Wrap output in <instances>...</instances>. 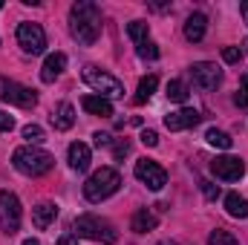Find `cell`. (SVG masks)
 I'll return each instance as SVG.
<instances>
[{"instance_id":"33","label":"cell","mask_w":248,"mask_h":245,"mask_svg":"<svg viewBox=\"0 0 248 245\" xmlns=\"http://www.w3.org/2000/svg\"><path fill=\"white\" fill-rule=\"evenodd\" d=\"M93 138H95V147H110V144H113V138H110V133H95Z\"/></svg>"},{"instance_id":"11","label":"cell","mask_w":248,"mask_h":245,"mask_svg":"<svg viewBox=\"0 0 248 245\" xmlns=\"http://www.w3.org/2000/svg\"><path fill=\"white\" fill-rule=\"evenodd\" d=\"M211 170H214L217 179L237 182V179L246 173V165H243V159H237V156H217V159L211 162Z\"/></svg>"},{"instance_id":"32","label":"cell","mask_w":248,"mask_h":245,"mask_svg":"<svg viewBox=\"0 0 248 245\" xmlns=\"http://www.w3.org/2000/svg\"><path fill=\"white\" fill-rule=\"evenodd\" d=\"M12 127H15V119H12L9 113H3V110H0V133H9Z\"/></svg>"},{"instance_id":"1","label":"cell","mask_w":248,"mask_h":245,"mask_svg":"<svg viewBox=\"0 0 248 245\" xmlns=\"http://www.w3.org/2000/svg\"><path fill=\"white\" fill-rule=\"evenodd\" d=\"M69 32L78 44L93 46L101 35V12L93 0H78L69 9Z\"/></svg>"},{"instance_id":"27","label":"cell","mask_w":248,"mask_h":245,"mask_svg":"<svg viewBox=\"0 0 248 245\" xmlns=\"http://www.w3.org/2000/svg\"><path fill=\"white\" fill-rule=\"evenodd\" d=\"M23 138H29L32 144H41V141H44V127H38V124H26V127H23Z\"/></svg>"},{"instance_id":"18","label":"cell","mask_w":248,"mask_h":245,"mask_svg":"<svg viewBox=\"0 0 248 245\" xmlns=\"http://www.w3.org/2000/svg\"><path fill=\"white\" fill-rule=\"evenodd\" d=\"M52 124H55V130H69L72 124H75V107L72 104H58L55 107V113H52Z\"/></svg>"},{"instance_id":"7","label":"cell","mask_w":248,"mask_h":245,"mask_svg":"<svg viewBox=\"0 0 248 245\" xmlns=\"http://www.w3.org/2000/svg\"><path fill=\"white\" fill-rule=\"evenodd\" d=\"M17 44L26 55H41L46 49V35L41 23H20L17 26Z\"/></svg>"},{"instance_id":"34","label":"cell","mask_w":248,"mask_h":245,"mask_svg":"<svg viewBox=\"0 0 248 245\" xmlns=\"http://www.w3.org/2000/svg\"><path fill=\"white\" fill-rule=\"evenodd\" d=\"M127 153H130V144H127V141H119V144L113 147V156H116V159H124Z\"/></svg>"},{"instance_id":"23","label":"cell","mask_w":248,"mask_h":245,"mask_svg":"<svg viewBox=\"0 0 248 245\" xmlns=\"http://www.w3.org/2000/svg\"><path fill=\"white\" fill-rule=\"evenodd\" d=\"M208 245H240V240H237L231 231H225V228H217V231H211Z\"/></svg>"},{"instance_id":"2","label":"cell","mask_w":248,"mask_h":245,"mask_svg":"<svg viewBox=\"0 0 248 245\" xmlns=\"http://www.w3.org/2000/svg\"><path fill=\"white\" fill-rule=\"evenodd\" d=\"M12 165H15L20 173H26V176H44V173L52 170L55 159H52L46 150L26 144V147H17V150L12 153Z\"/></svg>"},{"instance_id":"14","label":"cell","mask_w":248,"mask_h":245,"mask_svg":"<svg viewBox=\"0 0 248 245\" xmlns=\"http://www.w3.org/2000/svg\"><path fill=\"white\" fill-rule=\"evenodd\" d=\"M55 216H58V205H52V202H41V205L32 208V222H35V228H41V231H46V228L55 222Z\"/></svg>"},{"instance_id":"25","label":"cell","mask_w":248,"mask_h":245,"mask_svg":"<svg viewBox=\"0 0 248 245\" xmlns=\"http://www.w3.org/2000/svg\"><path fill=\"white\" fill-rule=\"evenodd\" d=\"M168 98L170 101H176V104H182L187 98V87L182 81H168Z\"/></svg>"},{"instance_id":"40","label":"cell","mask_w":248,"mask_h":245,"mask_svg":"<svg viewBox=\"0 0 248 245\" xmlns=\"http://www.w3.org/2000/svg\"><path fill=\"white\" fill-rule=\"evenodd\" d=\"M0 9H3V3H0Z\"/></svg>"},{"instance_id":"12","label":"cell","mask_w":248,"mask_h":245,"mask_svg":"<svg viewBox=\"0 0 248 245\" xmlns=\"http://www.w3.org/2000/svg\"><path fill=\"white\" fill-rule=\"evenodd\" d=\"M202 122V116L196 113V110H176V113H170V116H165V127L170 130V133H179V130H190V127H196V124Z\"/></svg>"},{"instance_id":"38","label":"cell","mask_w":248,"mask_h":245,"mask_svg":"<svg viewBox=\"0 0 248 245\" xmlns=\"http://www.w3.org/2000/svg\"><path fill=\"white\" fill-rule=\"evenodd\" d=\"M159 245H170V243H159Z\"/></svg>"},{"instance_id":"35","label":"cell","mask_w":248,"mask_h":245,"mask_svg":"<svg viewBox=\"0 0 248 245\" xmlns=\"http://www.w3.org/2000/svg\"><path fill=\"white\" fill-rule=\"evenodd\" d=\"M58 245H78V240H75L72 234H63L61 240H58Z\"/></svg>"},{"instance_id":"30","label":"cell","mask_w":248,"mask_h":245,"mask_svg":"<svg viewBox=\"0 0 248 245\" xmlns=\"http://www.w3.org/2000/svg\"><path fill=\"white\" fill-rule=\"evenodd\" d=\"M141 144L144 147H156L159 144V133L156 130H141Z\"/></svg>"},{"instance_id":"17","label":"cell","mask_w":248,"mask_h":245,"mask_svg":"<svg viewBox=\"0 0 248 245\" xmlns=\"http://www.w3.org/2000/svg\"><path fill=\"white\" fill-rule=\"evenodd\" d=\"M69 168L78 170V173H84L90 168V147L87 144H81V141L69 144Z\"/></svg>"},{"instance_id":"24","label":"cell","mask_w":248,"mask_h":245,"mask_svg":"<svg viewBox=\"0 0 248 245\" xmlns=\"http://www.w3.org/2000/svg\"><path fill=\"white\" fill-rule=\"evenodd\" d=\"M127 35L136 41V46L144 44V41H147V23H144V20H130V23H127Z\"/></svg>"},{"instance_id":"20","label":"cell","mask_w":248,"mask_h":245,"mask_svg":"<svg viewBox=\"0 0 248 245\" xmlns=\"http://www.w3.org/2000/svg\"><path fill=\"white\" fill-rule=\"evenodd\" d=\"M225 211L234 219H248V199H243L240 193H228L225 196Z\"/></svg>"},{"instance_id":"4","label":"cell","mask_w":248,"mask_h":245,"mask_svg":"<svg viewBox=\"0 0 248 245\" xmlns=\"http://www.w3.org/2000/svg\"><path fill=\"white\" fill-rule=\"evenodd\" d=\"M119 187H122V176H119L113 168H101V170H95V173L87 179L84 196H87L90 202H104V199H110Z\"/></svg>"},{"instance_id":"21","label":"cell","mask_w":248,"mask_h":245,"mask_svg":"<svg viewBox=\"0 0 248 245\" xmlns=\"http://www.w3.org/2000/svg\"><path fill=\"white\" fill-rule=\"evenodd\" d=\"M156 87H159V78H156V75H144V78L139 81V90H136V104H144V101L156 92Z\"/></svg>"},{"instance_id":"37","label":"cell","mask_w":248,"mask_h":245,"mask_svg":"<svg viewBox=\"0 0 248 245\" xmlns=\"http://www.w3.org/2000/svg\"><path fill=\"white\" fill-rule=\"evenodd\" d=\"M23 245H41V243H38V240H26Z\"/></svg>"},{"instance_id":"31","label":"cell","mask_w":248,"mask_h":245,"mask_svg":"<svg viewBox=\"0 0 248 245\" xmlns=\"http://www.w3.org/2000/svg\"><path fill=\"white\" fill-rule=\"evenodd\" d=\"M222 58L228 63H237L240 61V49H237V46H225V49H222Z\"/></svg>"},{"instance_id":"3","label":"cell","mask_w":248,"mask_h":245,"mask_svg":"<svg viewBox=\"0 0 248 245\" xmlns=\"http://www.w3.org/2000/svg\"><path fill=\"white\" fill-rule=\"evenodd\" d=\"M72 228H75V234H78V237L93 240V243L113 245L116 240H119L116 225H113V222H107V219H101V216H95V214H84V216H78Z\"/></svg>"},{"instance_id":"13","label":"cell","mask_w":248,"mask_h":245,"mask_svg":"<svg viewBox=\"0 0 248 245\" xmlns=\"http://www.w3.org/2000/svg\"><path fill=\"white\" fill-rule=\"evenodd\" d=\"M63 66H66V55H63V52L46 55V61H44V66H41V81H44V84H52V81L63 72Z\"/></svg>"},{"instance_id":"39","label":"cell","mask_w":248,"mask_h":245,"mask_svg":"<svg viewBox=\"0 0 248 245\" xmlns=\"http://www.w3.org/2000/svg\"><path fill=\"white\" fill-rule=\"evenodd\" d=\"M246 49H248V41H246Z\"/></svg>"},{"instance_id":"22","label":"cell","mask_w":248,"mask_h":245,"mask_svg":"<svg viewBox=\"0 0 248 245\" xmlns=\"http://www.w3.org/2000/svg\"><path fill=\"white\" fill-rule=\"evenodd\" d=\"M205 141L211 144V147H219V150H231V144H234V138L228 136V133H222V130H208L205 133Z\"/></svg>"},{"instance_id":"29","label":"cell","mask_w":248,"mask_h":245,"mask_svg":"<svg viewBox=\"0 0 248 245\" xmlns=\"http://www.w3.org/2000/svg\"><path fill=\"white\" fill-rule=\"evenodd\" d=\"M199 187H202V193H205L208 199H217V196H219V184L208 182V179H202V182H199Z\"/></svg>"},{"instance_id":"6","label":"cell","mask_w":248,"mask_h":245,"mask_svg":"<svg viewBox=\"0 0 248 245\" xmlns=\"http://www.w3.org/2000/svg\"><path fill=\"white\" fill-rule=\"evenodd\" d=\"M20 216H23V211H20V199H17L12 190H0V228H3L6 237L17 234V228H20Z\"/></svg>"},{"instance_id":"15","label":"cell","mask_w":248,"mask_h":245,"mask_svg":"<svg viewBox=\"0 0 248 245\" xmlns=\"http://www.w3.org/2000/svg\"><path fill=\"white\" fill-rule=\"evenodd\" d=\"M205 29H208V17H205L202 12H193L185 20V38L190 44H199V41L205 38Z\"/></svg>"},{"instance_id":"10","label":"cell","mask_w":248,"mask_h":245,"mask_svg":"<svg viewBox=\"0 0 248 245\" xmlns=\"http://www.w3.org/2000/svg\"><path fill=\"white\" fill-rule=\"evenodd\" d=\"M190 75H193V84H196L199 90H217L219 81H222V69L211 61L193 63V66H190Z\"/></svg>"},{"instance_id":"5","label":"cell","mask_w":248,"mask_h":245,"mask_svg":"<svg viewBox=\"0 0 248 245\" xmlns=\"http://www.w3.org/2000/svg\"><path fill=\"white\" fill-rule=\"evenodd\" d=\"M81 78L101 95V98H122L124 95V84L116 78V75H110V72H104V69H98V66H84V72H81Z\"/></svg>"},{"instance_id":"8","label":"cell","mask_w":248,"mask_h":245,"mask_svg":"<svg viewBox=\"0 0 248 245\" xmlns=\"http://www.w3.org/2000/svg\"><path fill=\"white\" fill-rule=\"evenodd\" d=\"M0 98L15 104V107H35V101H38L35 90L23 87L17 81H9V78H0Z\"/></svg>"},{"instance_id":"28","label":"cell","mask_w":248,"mask_h":245,"mask_svg":"<svg viewBox=\"0 0 248 245\" xmlns=\"http://www.w3.org/2000/svg\"><path fill=\"white\" fill-rule=\"evenodd\" d=\"M234 104H237V107H248V75L240 78V90H237V95H234Z\"/></svg>"},{"instance_id":"9","label":"cell","mask_w":248,"mask_h":245,"mask_svg":"<svg viewBox=\"0 0 248 245\" xmlns=\"http://www.w3.org/2000/svg\"><path fill=\"white\" fill-rule=\"evenodd\" d=\"M136 179L141 184H147L150 190H162L168 184V173H165L162 165H156L150 159H139L136 162Z\"/></svg>"},{"instance_id":"19","label":"cell","mask_w":248,"mask_h":245,"mask_svg":"<svg viewBox=\"0 0 248 245\" xmlns=\"http://www.w3.org/2000/svg\"><path fill=\"white\" fill-rule=\"evenodd\" d=\"M156 214L150 211V208H141V211H136V216H133V231L136 234H147V231H153L156 228Z\"/></svg>"},{"instance_id":"36","label":"cell","mask_w":248,"mask_h":245,"mask_svg":"<svg viewBox=\"0 0 248 245\" xmlns=\"http://www.w3.org/2000/svg\"><path fill=\"white\" fill-rule=\"evenodd\" d=\"M240 12H243V17H246V23H248V0H243V3H240Z\"/></svg>"},{"instance_id":"26","label":"cell","mask_w":248,"mask_h":245,"mask_svg":"<svg viewBox=\"0 0 248 245\" xmlns=\"http://www.w3.org/2000/svg\"><path fill=\"white\" fill-rule=\"evenodd\" d=\"M139 58H144V61H156L159 58V46L153 44V41H144V44H139Z\"/></svg>"},{"instance_id":"16","label":"cell","mask_w":248,"mask_h":245,"mask_svg":"<svg viewBox=\"0 0 248 245\" xmlns=\"http://www.w3.org/2000/svg\"><path fill=\"white\" fill-rule=\"evenodd\" d=\"M81 107H84L87 113H93V116H101V119H110V116H113L110 98H101V95H84Z\"/></svg>"}]
</instances>
